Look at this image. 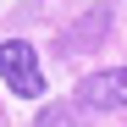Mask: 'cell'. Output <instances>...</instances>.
I'll use <instances>...</instances> for the list:
<instances>
[{"label":"cell","mask_w":127,"mask_h":127,"mask_svg":"<svg viewBox=\"0 0 127 127\" xmlns=\"http://www.w3.org/2000/svg\"><path fill=\"white\" fill-rule=\"evenodd\" d=\"M33 127H89V122H83L77 105H50V111H39V116H33Z\"/></svg>","instance_id":"4"},{"label":"cell","mask_w":127,"mask_h":127,"mask_svg":"<svg viewBox=\"0 0 127 127\" xmlns=\"http://www.w3.org/2000/svg\"><path fill=\"white\" fill-rule=\"evenodd\" d=\"M77 33H66V39H61V44H66V50H77V44H89V39H105V22H111V17H105V11H89V17H77Z\"/></svg>","instance_id":"3"},{"label":"cell","mask_w":127,"mask_h":127,"mask_svg":"<svg viewBox=\"0 0 127 127\" xmlns=\"http://www.w3.org/2000/svg\"><path fill=\"white\" fill-rule=\"evenodd\" d=\"M77 111H127V66H105V72H89L72 94Z\"/></svg>","instance_id":"2"},{"label":"cell","mask_w":127,"mask_h":127,"mask_svg":"<svg viewBox=\"0 0 127 127\" xmlns=\"http://www.w3.org/2000/svg\"><path fill=\"white\" fill-rule=\"evenodd\" d=\"M0 83L17 99H39L44 94V72H39V55H33L28 39H6L0 44Z\"/></svg>","instance_id":"1"}]
</instances>
